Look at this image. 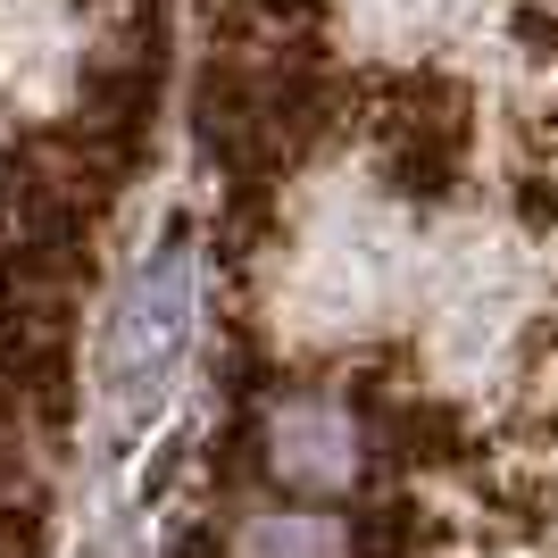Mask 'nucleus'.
I'll use <instances>...</instances> for the list:
<instances>
[{"label": "nucleus", "instance_id": "obj_1", "mask_svg": "<svg viewBox=\"0 0 558 558\" xmlns=\"http://www.w3.org/2000/svg\"><path fill=\"white\" fill-rule=\"evenodd\" d=\"M350 542H359V558H417L425 517H417V500H367L350 517Z\"/></svg>", "mask_w": 558, "mask_h": 558}]
</instances>
